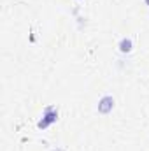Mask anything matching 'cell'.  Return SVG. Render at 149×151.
Here are the masks:
<instances>
[{
    "mask_svg": "<svg viewBox=\"0 0 149 151\" xmlns=\"http://www.w3.org/2000/svg\"><path fill=\"white\" fill-rule=\"evenodd\" d=\"M58 121V109L54 106H46L44 111H42V118L37 121V128H47L49 125L56 123Z\"/></svg>",
    "mask_w": 149,
    "mask_h": 151,
    "instance_id": "1",
    "label": "cell"
},
{
    "mask_svg": "<svg viewBox=\"0 0 149 151\" xmlns=\"http://www.w3.org/2000/svg\"><path fill=\"white\" fill-rule=\"evenodd\" d=\"M98 113L100 114H109L114 109V97L112 95H104L100 100H98Z\"/></svg>",
    "mask_w": 149,
    "mask_h": 151,
    "instance_id": "2",
    "label": "cell"
},
{
    "mask_svg": "<svg viewBox=\"0 0 149 151\" xmlns=\"http://www.w3.org/2000/svg\"><path fill=\"white\" fill-rule=\"evenodd\" d=\"M117 49L121 51V53H130L132 49H133V42H132V39L130 37H123L119 42H117Z\"/></svg>",
    "mask_w": 149,
    "mask_h": 151,
    "instance_id": "3",
    "label": "cell"
},
{
    "mask_svg": "<svg viewBox=\"0 0 149 151\" xmlns=\"http://www.w3.org/2000/svg\"><path fill=\"white\" fill-rule=\"evenodd\" d=\"M53 151H65L63 148H56V150H53Z\"/></svg>",
    "mask_w": 149,
    "mask_h": 151,
    "instance_id": "4",
    "label": "cell"
},
{
    "mask_svg": "<svg viewBox=\"0 0 149 151\" xmlns=\"http://www.w3.org/2000/svg\"><path fill=\"white\" fill-rule=\"evenodd\" d=\"M144 2H146V5H149V0H144Z\"/></svg>",
    "mask_w": 149,
    "mask_h": 151,
    "instance_id": "5",
    "label": "cell"
}]
</instances>
